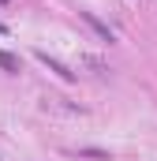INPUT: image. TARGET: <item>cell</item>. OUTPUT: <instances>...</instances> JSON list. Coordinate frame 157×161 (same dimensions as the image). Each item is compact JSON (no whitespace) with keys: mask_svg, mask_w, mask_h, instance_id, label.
<instances>
[{"mask_svg":"<svg viewBox=\"0 0 157 161\" xmlns=\"http://www.w3.org/2000/svg\"><path fill=\"white\" fill-rule=\"evenodd\" d=\"M82 19H86V23H90V26H94V30H97V34H101L105 41H112V34H109V30H105V26H101V23H97V19L90 15V11H82Z\"/></svg>","mask_w":157,"mask_h":161,"instance_id":"obj_1","label":"cell"},{"mask_svg":"<svg viewBox=\"0 0 157 161\" xmlns=\"http://www.w3.org/2000/svg\"><path fill=\"white\" fill-rule=\"evenodd\" d=\"M0 68H8V71H19V60H11L8 53H0Z\"/></svg>","mask_w":157,"mask_h":161,"instance_id":"obj_2","label":"cell"}]
</instances>
